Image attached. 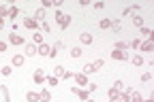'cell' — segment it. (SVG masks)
Masks as SVG:
<instances>
[{"label":"cell","mask_w":154,"mask_h":102,"mask_svg":"<svg viewBox=\"0 0 154 102\" xmlns=\"http://www.w3.org/2000/svg\"><path fill=\"white\" fill-rule=\"evenodd\" d=\"M56 22H58V26H60V30H66L69 26H71V15H64L62 11H56Z\"/></svg>","instance_id":"cell-1"},{"label":"cell","mask_w":154,"mask_h":102,"mask_svg":"<svg viewBox=\"0 0 154 102\" xmlns=\"http://www.w3.org/2000/svg\"><path fill=\"white\" fill-rule=\"evenodd\" d=\"M54 77H56V79H73V72L66 70L64 66H56V68H54Z\"/></svg>","instance_id":"cell-2"},{"label":"cell","mask_w":154,"mask_h":102,"mask_svg":"<svg viewBox=\"0 0 154 102\" xmlns=\"http://www.w3.org/2000/svg\"><path fill=\"white\" fill-rule=\"evenodd\" d=\"M71 92H73L77 98H79L82 102H84V100H90V92H88V89H84V87H71Z\"/></svg>","instance_id":"cell-3"},{"label":"cell","mask_w":154,"mask_h":102,"mask_svg":"<svg viewBox=\"0 0 154 102\" xmlns=\"http://www.w3.org/2000/svg\"><path fill=\"white\" fill-rule=\"evenodd\" d=\"M111 57H113V60H120V62H126V60H131V55H128L126 51H118V49L111 51Z\"/></svg>","instance_id":"cell-4"},{"label":"cell","mask_w":154,"mask_h":102,"mask_svg":"<svg viewBox=\"0 0 154 102\" xmlns=\"http://www.w3.org/2000/svg\"><path fill=\"white\" fill-rule=\"evenodd\" d=\"M49 51H51V47H49L47 43H43V45H38V47H36V55H43V57H49Z\"/></svg>","instance_id":"cell-5"},{"label":"cell","mask_w":154,"mask_h":102,"mask_svg":"<svg viewBox=\"0 0 154 102\" xmlns=\"http://www.w3.org/2000/svg\"><path fill=\"white\" fill-rule=\"evenodd\" d=\"M32 79H34V83H36V85L45 83V74H43V70H41V68H36V70H34V74H32Z\"/></svg>","instance_id":"cell-6"},{"label":"cell","mask_w":154,"mask_h":102,"mask_svg":"<svg viewBox=\"0 0 154 102\" xmlns=\"http://www.w3.org/2000/svg\"><path fill=\"white\" fill-rule=\"evenodd\" d=\"M45 17H47L45 9H36V11H34V17H32V19H34V22H38V24H43V22H45Z\"/></svg>","instance_id":"cell-7"},{"label":"cell","mask_w":154,"mask_h":102,"mask_svg":"<svg viewBox=\"0 0 154 102\" xmlns=\"http://www.w3.org/2000/svg\"><path fill=\"white\" fill-rule=\"evenodd\" d=\"M34 55H36V45H34V43L26 45V49H24V57H34Z\"/></svg>","instance_id":"cell-8"},{"label":"cell","mask_w":154,"mask_h":102,"mask_svg":"<svg viewBox=\"0 0 154 102\" xmlns=\"http://www.w3.org/2000/svg\"><path fill=\"white\" fill-rule=\"evenodd\" d=\"M24 26H26L28 30H34V32H36V28L41 26V24H38V22H34L32 17H26V19H24Z\"/></svg>","instance_id":"cell-9"},{"label":"cell","mask_w":154,"mask_h":102,"mask_svg":"<svg viewBox=\"0 0 154 102\" xmlns=\"http://www.w3.org/2000/svg\"><path fill=\"white\" fill-rule=\"evenodd\" d=\"M9 43L11 45H24V38L19 36L17 32H13V34H9Z\"/></svg>","instance_id":"cell-10"},{"label":"cell","mask_w":154,"mask_h":102,"mask_svg":"<svg viewBox=\"0 0 154 102\" xmlns=\"http://www.w3.org/2000/svg\"><path fill=\"white\" fill-rule=\"evenodd\" d=\"M73 79L77 81V85H84V89H86V85H88V77H86V74L77 72V74H73Z\"/></svg>","instance_id":"cell-11"},{"label":"cell","mask_w":154,"mask_h":102,"mask_svg":"<svg viewBox=\"0 0 154 102\" xmlns=\"http://www.w3.org/2000/svg\"><path fill=\"white\" fill-rule=\"evenodd\" d=\"M79 43L82 45H92V34L90 32H82L79 34Z\"/></svg>","instance_id":"cell-12"},{"label":"cell","mask_w":154,"mask_h":102,"mask_svg":"<svg viewBox=\"0 0 154 102\" xmlns=\"http://www.w3.org/2000/svg\"><path fill=\"white\" fill-rule=\"evenodd\" d=\"M24 62H26V57H24L22 53H17V55H13V62H11V64H13L15 68H19V66H24Z\"/></svg>","instance_id":"cell-13"},{"label":"cell","mask_w":154,"mask_h":102,"mask_svg":"<svg viewBox=\"0 0 154 102\" xmlns=\"http://www.w3.org/2000/svg\"><path fill=\"white\" fill-rule=\"evenodd\" d=\"M38 98H41V102H51V94L47 87H43L41 92H38Z\"/></svg>","instance_id":"cell-14"},{"label":"cell","mask_w":154,"mask_h":102,"mask_svg":"<svg viewBox=\"0 0 154 102\" xmlns=\"http://www.w3.org/2000/svg\"><path fill=\"white\" fill-rule=\"evenodd\" d=\"M26 102H41L38 92H26Z\"/></svg>","instance_id":"cell-15"},{"label":"cell","mask_w":154,"mask_h":102,"mask_svg":"<svg viewBox=\"0 0 154 102\" xmlns=\"http://www.w3.org/2000/svg\"><path fill=\"white\" fill-rule=\"evenodd\" d=\"M139 49H141V51H152V49H154V40H150V38L143 40V43L139 45Z\"/></svg>","instance_id":"cell-16"},{"label":"cell","mask_w":154,"mask_h":102,"mask_svg":"<svg viewBox=\"0 0 154 102\" xmlns=\"http://www.w3.org/2000/svg\"><path fill=\"white\" fill-rule=\"evenodd\" d=\"M133 26H135V28H143V17H139L137 13H135V15H133Z\"/></svg>","instance_id":"cell-17"},{"label":"cell","mask_w":154,"mask_h":102,"mask_svg":"<svg viewBox=\"0 0 154 102\" xmlns=\"http://www.w3.org/2000/svg\"><path fill=\"white\" fill-rule=\"evenodd\" d=\"M111 30H113L116 34H120V30H122V24H120V19H111Z\"/></svg>","instance_id":"cell-18"},{"label":"cell","mask_w":154,"mask_h":102,"mask_svg":"<svg viewBox=\"0 0 154 102\" xmlns=\"http://www.w3.org/2000/svg\"><path fill=\"white\" fill-rule=\"evenodd\" d=\"M32 40H34V45H36V47H38V45H43V34H41V32H34V34H32Z\"/></svg>","instance_id":"cell-19"},{"label":"cell","mask_w":154,"mask_h":102,"mask_svg":"<svg viewBox=\"0 0 154 102\" xmlns=\"http://www.w3.org/2000/svg\"><path fill=\"white\" fill-rule=\"evenodd\" d=\"M92 72H96L92 64H86V66H82V74H86V77H88V74H92Z\"/></svg>","instance_id":"cell-20"},{"label":"cell","mask_w":154,"mask_h":102,"mask_svg":"<svg viewBox=\"0 0 154 102\" xmlns=\"http://www.w3.org/2000/svg\"><path fill=\"white\" fill-rule=\"evenodd\" d=\"M113 49H118V51H126V49H128V43H124V40H118V43L113 45Z\"/></svg>","instance_id":"cell-21"},{"label":"cell","mask_w":154,"mask_h":102,"mask_svg":"<svg viewBox=\"0 0 154 102\" xmlns=\"http://www.w3.org/2000/svg\"><path fill=\"white\" fill-rule=\"evenodd\" d=\"M143 100H146V98H143L139 92H133V94H131V102H143Z\"/></svg>","instance_id":"cell-22"},{"label":"cell","mask_w":154,"mask_h":102,"mask_svg":"<svg viewBox=\"0 0 154 102\" xmlns=\"http://www.w3.org/2000/svg\"><path fill=\"white\" fill-rule=\"evenodd\" d=\"M131 62H133L135 66H143V64H146V62H143V57H141V55H133V57H131Z\"/></svg>","instance_id":"cell-23"},{"label":"cell","mask_w":154,"mask_h":102,"mask_svg":"<svg viewBox=\"0 0 154 102\" xmlns=\"http://www.w3.org/2000/svg\"><path fill=\"white\" fill-rule=\"evenodd\" d=\"M45 83L51 85V87H56V85H58V79H56L54 74H49V77H45Z\"/></svg>","instance_id":"cell-24"},{"label":"cell","mask_w":154,"mask_h":102,"mask_svg":"<svg viewBox=\"0 0 154 102\" xmlns=\"http://www.w3.org/2000/svg\"><path fill=\"white\" fill-rule=\"evenodd\" d=\"M0 92H2V96H5V102H11V96H9V87L7 85H0Z\"/></svg>","instance_id":"cell-25"},{"label":"cell","mask_w":154,"mask_h":102,"mask_svg":"<svg viewBox=\"0 0 154 102\" xmlns=\"http://www.w3.org/2000/svg\"><path fill=\"white\" fill-rule=\"evenodd\" d=\"M17 15H19V9L17 7H9V17L11 19H17Z\"/></svg>","instance_id":"cell-26"},{"label":"cell","mask_w":154,"mask_h":102,"mask_svg":"<svg viewBox=\"0 0 154 102\" xmlns=\"http://www.w3.org/2000/svg\"><path fill=\"white\" fill-rule=\"evenodd\" d=\"M99 28H101V30L111 28V19H101V22H99Z\"/></svg>","instance_id":"cell-27"},{"label":"cell","mask_w":154,"mask_h":102,"mask_svg":"<svg viewBox=\"0 0 154 102\" xmlns=\"http://www.w3.org/2000/svg\"><path fill=\"white\" fill-rule=\"evenodd\" d=\"M82 53H84L82 47H73V49H71V57H82Z\"/></svg>","instance_id":"cell-28"},{"label":"cell","mask_w":154,"mask_h":102,"mask_svg":"<svg viewBox=\"0 0 154 102\" xmlns=\"http://www.w3.org/2000/svg\"><path fill=\"white\" fill-rule=\"evenodd\" d=\"M92 66H94V70H101V68L105 66V60H103V57H101V60H96V62H94Z\"/></svg>","instance_id":"cell-29"},{"label":"cell","mask_w":154,"mask_h":102,"mask_svg":"<svg viewBox=\"0 0 154 102\" xmlns=\"http://www.w3.org/2000/svg\"><path fill=\"white\" fill-rule=\"evenodd\" d=\"M107 96H109V98H120V89H116V87H111Z\"/></svg>","instance_id":"cell-30"},{"label":"cell","mask_w":154,"mask_h":102,"mask_svg":"<svg viewBox=\"0 0 154 102\" xmlns=\"http://www.w3.org/2000/svg\"><path fill=\"white\" fill-rule=\"evenodd\" d=\"M0 72H2L5 77H9V74L13 72V66H2V68H0Z\"/></svg>","instance_id":"cell-31"},{"label":"cell","mask_w":154,"mask_h":102,"mask_svg":"<svg viewBox=\"0 0 154 102\" xmlns=\"http://www.w3.org/2000/svg\"><path fill=\"white\" fill-rule=\"evenodd\" d=\"M41 30H43L45 34H49V32H51V26H49L47 22H43V24H41Z\"/></svg>","instance_id":"cell-32"},{"label":"cell","mask_w":154,"mask_h":102,"mask_svg":"<svg viewBox=\"0 0 154 102\" xmlns=\"http://www.w3.org/2000/svg\"><path fill=\"white\" fill-rule=\"evenodd\" d=\"M139 34H141V36H148V38H150V34H152V32H150V28H146V26H143V28H139Z\"/></svg>","instance_id":"cell-33"},{"label":"cell","mask_w":154,"mask_h":102,"mask_svg":"<svg viewBox=\"0 0 154 102\" xmlns=\"http://www.w3.org/2000/svg\"><path fill=\"white\" fill-rule=\"evenodd\" d=\"M49 7H54V0H43L41 2V9H49Z\"/></svg>","instance_id":"cell-34"},{"label":"cell","mask_w":154,"mask_h":102,"mask_svg":"<svg viewBox=\"0 0 154 102\" xmlns=\"http://www.w3.org/2000/svg\"><path fill=\"white\" fill-rule=\"evenodd\" d=\"M139 45H141V40H139V38H135L133 43H128V47H133V49H139Z\"/></svg>","instance_id":"cell-35"},{"label":"cell","mask_w":154,"mask_h":102,"mask_svg":"<svg viewBox=\"0 0 154 102\" xmlns=\"http://www.w3.org/2000/svg\"><path fill=\"white\" fill-rule=\"evenodd\" d=\"M141 81H143V83H148V81H152V72H143V74H141Z\"/></svg>","instance_id":"cell-36"},{"label":"cell","mask_w":154,"mask_h":102,"mask_svg":"<svg viewBox=\"0 0 154 102\" xmlns=\"http://www.w3.org/2000/svg\"><path fill=\"white\" fill-rule=\"evenodd\" d=\"M51 49H54V51L58 53V51H60V49H64V45L60 43V40H58V43H54V47H51Z\"/></svg>","instance_id":"cell-37"},{"label":"cell","mask_w":154,"mask_h":102,"mask_svg":"<svg viewBox=\"0 0 154 102\" xmlns=\"http://www.w3.org/2000/svg\"><path fill=\"white\" fill-rule=\"evenodd\" d=\"M0 17H9V7H0Z\"/></svg>","instance_id":"cell-38"},{"label":"cell","mask_w":154,"mask_h":102,"mask_svg":"<svg viewBox=\"0 0 154 102\" xmlns=\"http://www.w3.org/2000/svg\"><path fill=\"white\" fill-rule=\"evenodd\" d=\"M113 87H116V89H120V92H122V89H124V83H122V81H116V83H113Z\"/></svg>","instance_id":"cell-39"},{"label":"cell","mask_w":154,"mask_h":102,"mask_svg":"<svg viewBox=\"0 0 154 102\" xmlns=\"http://www.w3.org/2000/svg\"><path fill=\"white\" fill-rule=\"evenodd\" d=\"M7 47H9V45L5 43V40H0V53H5V51H7Z\"/></svg>","instance_id":"cell-40"},{"label":"cell","mask_w":154,"mask_h":102,"mask_svg":"<svg viewBox=\"0 0 154 102\" xmlns=\"http://www.w3.org/2000/svg\"><path fill=\"white\" fill-rule=\"evenodd\" d=\"M96 87H99L96 83H88V92H90V94H92V92H96Z\"/></svg>","instance_id":"cell-41"},{"label":"cell","mask_w":154,"mask_h":102,"mask_svg":"<svg viewBox=\"0 0 154 102\" xmlns=\"http://www.w3.org/2000/svg\"><path fill=\"white\" fill-rule=\"evenodd\" d=\"M131 13H133V11H131V7H126V9L122 11V15H124V17H126V15H131Z\"/></svg>","instance_id":"cell-42"},{"label":"cell","mask_w":154,"mask_h":102,"mask_svg":"<svg viewBox=\"0 0 154 102\" xmlns=\"http://www.w3.org/2000/svg\"><path fill=\"white\" fill-rule=\"evenodd\" d=\"M2 28H5V19H2V17H0V30H2Z\"/></svg>","instance_id":"cell-43"},{"label":"cell","mask_w":154,"mask_h":102,"mask_svg":"<svg viewBox=\"0 0 154 102\" xmlns=\"http://www.w3.org/2000/svg\"><path fill=\"white\" fill-rule=\"evenodd\" d=\"M109 102H120V98H109Z\"/></svg>","instance_id":"cell-44"},{"label":"cell","mask_w":154,"mask_h":102,"mask_svg":"<svg viewBox=\"0 0 154 102\" xmlns=\"http://www.w3.org/2000/svg\"><path fill=\"white\" fill-rule=\"evenodd\" d=\"M143 102H154V98H148V100H143Z\"/></svg>","instance_id":"cell-45"},{"label":"cell","mask_w":154,"mask_h":102,"mask_svg":"<svg viewBox=\"0 0 154 102\" xmlns=\"http://www.w3.org/2000/svg\"><path fill=\"white\" fill-rule=\"evenodd\" d=\"M84 102H94V100H84Z\"/></svg>","instance_id":"cell-46"},{"label":"cell","mask_w":154,"mask_h":102,"mask_svg":"<svg viewBox=\"0 0 154 102\" xmlns=\"http://www.w3.org/2000/svg\"><path fill=\"white\" fill-rule=\"evenodd\" d=\"M0 74H2V72H0Z\"/></svg>","instance_id":"cell-47"}]
</instances>
